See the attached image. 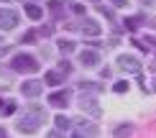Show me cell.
Wrapping results in <instances>:
<instances>
[{
  "mask_svg": "<svg viewBox=\"0 0 156 138\" xmlns=\"http://www.w3.org/2000/svg\"><path fill=\"white\" fill-rule=\"evenodd\" d=\"M44 120H46V110L38 108V105H31L18 118V130L21 133H34V130H38V126H44Z\"/></svg>",
  "mask_w": 156,
  "mask_h": 138,
  "instance_id": "6da1fadb",
  "label": "cell"
},
{
  "mask_svg": "<svg viewBox=\"0 0 156 138\" xmlns=\"http://www.w3.org/2000/svg\"><path fill=\"white\" fill-rule=\"evenodd\" d=\"M10 67L16 72H28V74H34V72H38V59L34 54H16L10 59Z\"/></svg>",
  "mask_w": 156,
  "mask_h": 138,
  "instance_id": "7a4b0ae2",
  "label": "cell"
},
{
  "mask_svg": "<svg viewBox=\"0 0 156 138\" xmlns=\"http://www.w3.org/2000/svg\"><path fill=\"white\" fill-rule=\"evenodd\" d=\"M18 26V13L10 8H0V28L3 31H13Z\"/></svg>",
  "mask_w": 156,
  "mask_h": 138,
  "instance_id": "3957f363",
  "label": "cell"
},
{
  "mask_svg": "<svg viewBox=\"0 0 156 138\" xmlns=\"http://www.w3.org/2000/svg\"><path fill=\"white\" fill-rule=\"evenodd\" d=\"M21 92H23V97H38L44 92V82H38V80H28V82H23L21 84Z\"/></svg>",
  "mask_w": 156,
  "mask_h": 138,
  "instance_id": "277c9868",
  "label": "cell"
},
{
  "mask_svg": "<svg viewBox=\"0 0 156 138\" xmlns=\"http://www.w3.org/2000/svg\"><path fill=\"white\" fill-rule=\"evenodd\" d=\"M118 64H120V69H126V72H133V74H138V72H141V62H138V56L123 54V56L118 59Z\"/></svg>",
  "mask_w": 156,
  "mask_h": 138,
  "instance_id": "5b68a950",
  "label": "cell"
},
{
  "mask_svg": "<svg viewBox=\"0 0 156 138\" xmlns=\"http://www.w3.org/2000/svg\"><path fill=\"white\" fill-rule=\"evenodd\" d=\"M80 108L84 110V113H90L92 118H97V115L102 113V110L97 108V100H95V97H90V95H80Z\"/></svg>",
  "mask_w": 156,
  "mask_h": 138,
  "instance_id": "8992f818",
  "label": "cell"
},
{
  "mask_svg": "<svg viewBox=\"0 0 156 138\" xmlns=\"http://www.w3.org/2000/svg\"><path fill=\"white\" fill-rule=\"evenodd\" d=\"M80 62L84 64V67H97V64H100V54L92 51V49H84L80 54Z\"/></svg>",
  "mask_w": 156,
  "mask_h": 138,
  "instance_id": "52a82bcc",
  "label": "cell"
},
{
  "mask_svg": "<svg viewBox=\"0 0 156 138\" xmlns=\"http://www.w3.org/2000/svg\"><path fill=\"white\" fill-rule=\"evenodd\" d=\"M77 126H80V136H87V138H95V136H97V128H95L90 120H80Z\"/></svg>",
  "mask_w": 156,
  "mask_h": 138,
  "instance_id": "ba28073f",
  "label": "cell"
},
{
  "mask_svg": "<svg viewBox=\"0 0 156 138\" xmlns=\"http://www.w3.org/2000/svg\"><path fill=\"white\" fill-rule=\"evenodd\" d=\"M49 102L56 105V108H64L69 102V92H54V95H49Z\"/></svg>",
  "mask_w": 156,
  "mask_h": 138,
  "instance_id": "9c48e42d",
  "label": "cell"
},
{
  "mask_svg": "<svg viewBox=\"0 0 156 138\" xmlns=\"http://www.w3.org/2000/svg\"><path fill=\"white\" fill-rule=\"evenodd\" d=\"M82 31H84V36H100V26H97L95 21H84Z\"/></svg>",
  "mask_w": 156,
  "mask_h": 138,
  "instance_id": "30bf717a",
  "label": "cell"
},
{
  "mask_svg": "<svg viewBox=\"0 0 156 138\" xmlns=\"http://www.w3.org/2000/svg\"><path fill=\"white\" fill-rule=\"evenodd\" d=\"M113 136H115V138H131V136H133V128L123 123V126H118V128L113 130Z\"/></svg>",
  "mask_w": 156,
  "mask_h": 138,
  "instance_id": "8fae6325",
  "label": "cell"
},
{
  "mask_svg": "<svg viewBox=\"0 0 156 138\" xmlns=\"http://www.w3.org/2000/svg\"><path fill=\"white\" fill-rule=\"evenodd\" d=\"M26 13H28V18H34V21H38V18L44 16V10L38 8V5H34V3H26Z\"/></svg>",
  "mask_w": 156,
  "mask_h": 138,
  "instance_id": "7c38bea8",
  "label": "cell"
},
{
  "mask_svg": "<svg viewBox=\"0 0 156 138\" xmlns=\"http://www.w3.org/2000/svg\"><path fill=\"white\" fill-rule=\"evenodd\" d=\"M0 113L3 115H13L16 113V102L13 100H0Z\"/></svg>",
  "mask_w": 156,
  "mask_h": 138,
  "instance_id": "4fadbf2b",
  "label": "cell"
},
{
  "mask_svg": "<svg viewBox=\"0 0 156 138\" xmlns=\"http://www.w3.org/2000/svg\"><path fill=\"white\" fill-rule=\"evenodd\" d=\"M46 82L49 84H59L62 82V72H46Z\"/></svg>",
  "mask_w": 156,
  "mask_h": 138,
  "instance_id": "5bb4252c",
  "label": "cell"
},
{
  "mask_svg": "<svg viewBox=\"0 0 156 138\" xmlns=\"http://www.w3.org/2000/svg\"><path fill=\"white\" fill-rule=\"evenodd\" d=\"M56 128H59V130H67V128H69V118L56 115Z\"/></svg>",
  "mask_w": 156,
  "mask_h": 138,
  "instance_id": "9a60e30c",
  "label": "cell"
},
{
  "mask_svg": "<svg viewBox=\"0 0 156 138\" xmlns=\"http://www.w3.org/2000/svg\"><path fill=\"white\" fill-rule=\"evenodd\" d=\"M59 49L64 51V54H69V51L74 49V44H72V41H59Z\"/></svg>",
  "mask_w": 156,
  "mask_h": 138,
  "instance_id": "2e32d148",
  "label": "cell"
},
{
  "mask_svg": "<svg viewBox=\"0 0 156 138\" xmlns=\"http://www.w3.org/2000/svg\"><path fill=\"white\" fill-rule=\"evenodd\" d=\"M113 90H115V92H126V90H128V82H115Z\"/></svg>",
  "mask_w": 156,
  "mask_h": 138,
  "instance_id": "e0dca14e",
  "label": "cell"
},
{
  "mask_svg": "<svg viewBox=\"0 0 156 138\" xmlns=\"http://www.w3.org/2000/svg\"><path fill=\"white\" fill-rule=\"evenodd\" d=\"M113 5L115 8H123V5H128V0H113Z\"/></svg>",
  "mask_w": 156,
  "mask_h": 138,
  "instance_id": "ac0fdd59",
  "label": "cell"
},
{
  "mask_svg": "<svg viewBox=\"0 0 156 138\" xmlns=\"http://www.w3.org/2000/svg\"><path fill=\"white\" fill-rule=\"evenodd\" d=\"M46 138H62V136L56 133V130H51V133H46Z\"/></svg>",
  "mask_w": 156,
  "mask_h": 138,
  "instance_id": "d6986e66",
  "label": "cell"
},
{
  "mask_svg": "<svg viewBox=\"0 0 156 138\" xmlns=\"http://www.w3.org/2000/svg\"><path fill=\"white\" fill-rule=\"evenodd\" d=\"M0 138H8V133H5V128H0Z\"/></svg>",
  "mask_w": 156,
  "mask_h": 138,
  "instance_id": "ffe728a7",
  "label": "cell"
},
{
  "mask_svg": "<svg viewBox=\"0 0 156 138\" xmlns=\"http://www.w3.org/2000/svg\"><path fill=\"white\" fill-rule=\"evenodd\" d=\"M74 138H84V136H80V133H74Z\"/></svg>",
  "mask_w": 156,
  "mask_h": 138,
  "instance_id": "44dd1931",
  "label": "cell"
},
{
  "mask_svg": "<svg viewBox=\"0 0 156 138\" xmlns=\"http://www.w3.org/2000/svg\"><path fill=\"white\" fill-rule=\"evenodd\" d=\"M154 90H156V80H154Z\"/></svg>",
  "mask_w": 156,
  "mask_h": 138,
  "instance_id": "7402d4cb",
  "label": "cell"
}]
</instances>
